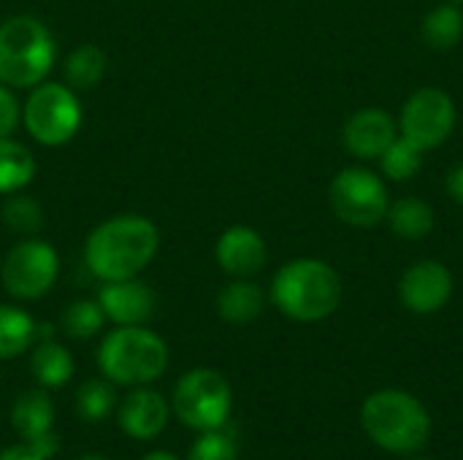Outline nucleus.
Segmentation results:
<instances>
[{
	"label": "nucleus",
	"mask_w": 463,
	"mask_h": 460,
	"mask_svg": "<svg viewBox=\"0 0 463 460\" xmlns=\"http://www.w3.org/2000/svg\"><path fill=\"white\" fill-rule=\"evenodd\" d=\"M160 233L141 214H119L100 222L84 247L87 268L100 282L138 277L157 255Z\"/></svg>",
	"instance_id": "obj_1"
},
{
	"label": "nucleus",
	"mask_w": 463,
	"mask_h": 460,
	"mask_svg": "<svg viewBox=\"0 0 463 460\" xmlns=\"http://www.w3.org/2000/svg\"><path fill=\"white\" fill-rule=\"evenodd\" d=\"M271 301L296 323H320L342 304V277L320 258H296L274 274Z\"/></svg>",
	"instance_id": "obj_2"
},
{
	"label": "nucleus",
	"mask_w": 463,
	"mask_h": 460,
	"mask_svg": "<svg viewBox=\"0 0 463 460\" xmlns=\"http://www.w3.org/2000/svg\"><path fill=\"white\" fill-rule=\"evenodd\" d=\"M361 423L369 439L393 455H412L431 437V415L420 399L404 390H377L364 401Z\"/></svg>",
	"instance_id": "obj_3"
},
{
	"label": "nucleus",
	"mask_w": 463,
	"mask_h": 460,
	"mask_svg": "<svg viewBox=\"0 0 463 460\" xmlns=\"http://www.w3.org/2000/svg\"><path fill=\"white\" fill-rule=\"evenodd\" d=\"M98 366L111 385L144 388L165 374L168 347L144 325H119L100 342Z\"/></svg>",
	"instance_id": "obj_4"
},
{
	"label": "nucleus",
	"mask_w": 463,
	"mask_h": 460,
	"mask_svg": "<svg viewBox=\"0 0 463 460\" xmlns=\"http://www.w3.org/2000/svg\"><path fill=\"white\" fill-rule=\"evenodd\" d=\"M54 65V38L35 16L19 14L0 24V84L35 87Z\"/></svg>",
	"instance_id": "obj_5"
},
{
	"label": "nucleus",
	"mask_w": 463,
	"mask_h": 460,
	"mask_svg": "<svg viewBox=\"0 0 463 460\" xmlns=\"http://www.w3.org/2000/svg\"><path fill=\"white\" fill-rule=\"evenodd\" d=\"M231 409L233 390L228 380L214 369H193L174 388L171 412L182 426L198 434L228 426Z\"/></svg>",
	"instance_id": "obj_6"
},
{
	"label": "nucleus",
	"mask_w": 463,
	"mask_h": 460,
	"mask_svg": "<svg viewBox=\"0 0 463 460\" xmlns=\"http://www.w3.org/2000/svg\"><path fill=\"white\" fill-rule=\"evenodd\" d=\"M328 203L336 220L350 228H374L385 222L391 198L385 182L361 165H350L339 171L328 187Z\"/></svg>",
	"instance_id": "obj_7"
},
{
	"label": "nucleus",
	"mask_w": 463,
	"mask_h": 460,
	"mask_svg": "<svg viewBox=\"0 0 463 460\" xmlns=\"http://www.w3.org/2000/svg\"><path fill=\"white\" fill-rule=\"evenodd\" d=\"M27 133L43 146H60L71 141L81 125V106L71 87L65 84H35L24 111H22Z\"/></svg>",
	"instance_id": "obj_8"
},
{
	"label": "nucleus",
	"mask_w": 463,
	"mask_h": 460,
	"mask_svg": "<svg viewBox=\"0 0 463 460\" xmlns=\"http://www.w3.org/2000/svg\"><path fill=\"white\" fill-rule=\"evenodd\" d=\"M399 136L423 152L442 146L456 130V103L442 87L415 89L399 114Z\"/></svg>",
	"instance_id": "obj_9"
},
{
	"label": "nucleus",
	"mask_w": 463,
	"mask_h": 460,
	"mask_svg": "<svg viewBox=\"0 0 463 460\" xmlns=\"http://www.w3.org/2000/svg\"><path fill=\"white\" fill-rule=\"evenodd\" d=\"M60 274V258L52 244L41 239L19 241L8 249L0 266V282L5 293L19 301H38L46 296Z\"/></svg>",
	"instance_id": "obj_10"
},
{
	"label": "nucleus",
	"mask_w": 463,
	"mask_h": 460,
	"mask_svg": "<svg viewBox=\"0 0 463 460\" xmlns=\"http://www.w3.org/2000/svg\"><path fill=\"white\" fill-rule=\"evenodd\" d=\"M453 271L439 260H418L399 279V301L412 314H437L453 298Z\"/></svg>",
	"instance_id": "obj_11"
},
{
	"label": "nucleus",
	"mask_w": 463,
	"mask_h": 460,
	"mask_svg": "<svg viewBox=\"0 0 463 460\" xmlns=\"http://www.w3.org/2000/svg\"><path fill=\"white\" fill-rule=\"evenodd\" d=\"M399 138V122L391 111L369 106L345 122L342 144L355 160H380V155Z\"/></svg>",
	"instance_id": "obj_12"
},
{
	"label": "nucleus",
	"mask_w": 463,
	"mask_h": 460,
	"mask_svg": "<svg viewBox=\"0 0 463 460\" xmlns=\"http://www.w3.org/2000/svg\"><path fill=\"white\" fill-rule=\"evenodd\" d=\"M171 418V404L152 388H130V393L122 399L117 420L125 437L136 442H152L157 439Z\"/></svg>",
	"instance_id": "obj_13"
},
{
	"label": "nucleus",
	"mask_w": 463,
	"mask_h": 460,
	"mask_svg": "<svg viewBox=\"0 0 463 460\" xmlns=\"http://www.w3.org/2000/svg\"><path fill=\"white\" fill-rule=\"evenodd\" d=\"M214 255L225 274H231L233 279H250L266 266L269 249H266L263 236L255 228L233 225L220 236Z\"/></svg>",
	"instance_id": "obj_14"
},
{
	"label": "nucleus",
	"mask_w": 463,
	"mask_h": 460,
	"mask_svg": "<svg viewBox=\"0 0 463 460\" xmlns=\"http://www.w3.org/2000/svg\"><path fill=\"white\" fill-rule=\"evenodd\" d=\"M98 304L114 325H144L155 314V293L144 282L119 279V282H103L98 293Z\"/></svg>",
	"instance_id": "obj_15"
},
{
	"label": "nucleus",
	"mask_w": 463,
	"mask_h": 460,
	"mask_svg": "<svg viewBox=\"0 0 463 460\" xmlns=\"http://www.w3.org/2000/svg\"><path fill=\"white\" fill-rule=\"evenodd\" d=\"M11 426L22 437V442H33L38 437H46L54 431V404L49 393L41 390H27L14 401L11 409Z\"/></svg>",
	"instance_id": "obj_16"
},
{
	"label": "nucleus",
	"mask_w": 463,
	"mask_h": 460,
	"mask_svg": "<svg viewBox=\"0 0 463 460\" xmlns=\"http://www.w3.org/2000/svg\"><path fill=\"white\" fill-rule=\"evenodd\" d=\"M385 222L393 230V236H399L404 241H420V239H426L434 230L437 214H434L429 201L407 195V198L391 201Z\"/></svg>",
	"instance_id": "obj_17"
},
{
	"label": "nucleus",
	"mask_w": 463,
	"mask_h": 460,
	"mask_svg": "<svg viewBox=\"0 0 463 460\" xmlns=\"http://www.w3.org/2000/svg\"><path fill=\"white\" fill-rule=\"evenodd\" d=\"M263 306L266 296L252 279H233L217 296V314L231 325H247L258 320Z\"/></svg>",
	"instance_id": "obj_18"
},
{
	"label": "nucleus",
	"mask_w": 463,
	"mask_h": 460,
	"mask_svg": "<svg viewBox=\"0 0 463 460\" xmlns=\"http://www.w3.org/2000/svg\"><path fill=\"white\" fill-rule=\"evenodd\" d=\"M30 371L43 390L62 388L73 377V355L54 339H41L30 355Z\"/></svg>",
	"instance_id": "obj_19"
},
{
	"label": "nucleus",
	"mask_w": 463,
	"mask_h": 460,
	"mask_svg": "<svg viewBox=\"0 0 463 460\" xmlns=\"http://www.w3.org/2000/svg\"><path fill=\"white\" fill-rule=\"evenodd\" d=\"M420 35L434 52H450L461 43L463 38V11L456 3H439L434 5L423 22H420Z\"/></svg>",
	"instance_id": "obj_20"
},
{
	"label": "nucleus",
	"mask_w": 463,
	"mask_h": 460,
	"mask_svg": "<svg viewBox=\"0 0 463 460\" xmlns=\"http://www.w3.org/2000/svg\"><path fill=\"white\" fill-rule=\"evenodd\" d=\"M35 176V157L14 138H0V195H14Z\"/></svg>",
	"instance_id": "obj_21"
},
{
	"label": "nucleus",
	"mask_w": 463,
	"mask_h": 460,
	"mask_svg": "<svg viewBox=\"0 0 463 460\" xmlns=\"http://www.w3.org/2000/svg\"><path fill=\"white\" fill-rule=\"evenodd\" d=\"M35 342V320L16 306H0V361L19 358Z\"/></svg>",
	"instance_id": "obj_22"
},
{
	"label": "nucleus",
	"mask_w": 463,
	"mask_h": 460,
	"mask_svg": "<svg viewBox=\"0 0 463 460\" xmlns=\"http://www.w3.org/2000/svg\"><path fill=\"white\" fill-rule=\"evenodd\" d=\"M106 73V54L95 43L76 46L65 60V81L71 89H92Z\"/></svg>",
	"instance_id": "obj_23"
},
{
	"label": "nucleus",
	"mask_w": 463,
	"mask_h": 460,
	"mask_svg": "<svg viewBox=\"0 0 463 460\" xmlns=\"http://www.w3.org/2000/svg\"><path fill=\"white\" fill-rule=\"evenodd\" d=\"M423 149L410 144L407 138H396L383 155H380V171L391 182H410L423 168Z\"/></svg>",
	"instance_id": "obj_24"
},
{
	"label": "nucleus",
	"mask_w": 463,
	"mask_h": 460,
	"mask_svg": "<svg viewBox=\"0 0 463 460\" xmlns=\"http://www.w3.org/2000/svg\"><path fill=\"white\" fill-rule=\"evenodd\" d=\"M114 404H117V393H114V385L106 377L103 380H87L76 390V412L87 423L106 420L111 415Z\"/></svg>",
	"instance_id": "obj_25"
},
{
	"label": "nucleus",
	"mask_w": 463,
	"mask_h": 460,
	"mask_svg": "<svg viewBox=\"0 0 463 460\" xmlns=\"http://www.w3.org/2000/svg\"><path fill=\"white\" fill-rule=\"evenodd\" d=\"M103 323H106V314H103L98 301H73L62 312V320H60L65 336H71L76 342L92 339L95 333H100Z\"/></svg>",
	"instance_id": "obj_26"
},
{
	"label": "nucleus",
	"mask_w": 463,
	"mask_h": 460,
	"mask_svg": "<svg viewBox=\"0 0 463 460\" xmlns=\"http://www.w3.org/2000/svg\"><path fill=\"white\" fill-rule=\"evenodd\" d=\"M187 460H239V445L231 431L214 428V431H201V437L193 442Z\"/></svg>",
	"instance_id": "obj_27"
},
{
	"label": "nucleus",
	"mask_w": 463,
	"mask_h": 460,
	"mask_svg": "<svg viewBox=\"0 0 463 460\" xmlns=\"http://www.w3.org/2000/svg\"><path fill=\"white\" fill-rule=\"evenodd\" d=\"M3 222L14 233H35L43 225V211H41L38 201H33L27 195H14L3 206Z\"/></svg>",
	"instance_id": "obj_28"
},
{
	"label": "nucleus",
	"mask_w": 463,
	"mask_h": 460,
	"mask_svg": "<svg viewBox=\"0 0 463 460\" xmlns=\"http://www.w3.org/2000/svg\"><path fill=\"white\" fill-rule=\"evenodd\" d=\"M22 119V111H19V100L11 89L0 87V138H8L16 125Z\"/></svg>",
	"instance_id": "obj_29"
},
{
	"label": "nucleus",
	"mask_w": 463,
	"mask_h": 460,
	"mask_svg": "<svg viewBox=\"0 0 463 460\" xmlns=\"http://www.w3.org/2000/svg\"><path fill=\"white\" fill-rule=\"evenodd\" d=\"M445 187H448V195L453 198V203L463 206V163H458V165L448 174Z\"/></svg>",
	"instance_id": "obj_30"
},
{
	"label": "nucleus",
	"mask_w": 463,
	"mask_h": 460,
	"mask_svg": "<svg viewBox=\"0 0 463 460\" xmlns=\"http://www.w3.org/2000/svg\"><path fill=\"white\" fill-rule=\"evenodd\" d=\"M0 460H43L27 442H22V445H11V447H5L3 453H0Z\"/></svg>",
	"instance_id": "obj_31"
},
{
	"label": "nucleus",
	"mask_w": 463,
	"mask_h": 460,
	"mask_svg": "<svg viewBox=\"0 0 463 460\" xmlns=\"http://www.w3.org/2000/svg\"><path fill=\"white\" fill-rule=\"evenodd\" d=\"M141 460H179L176 455H171V453H165V450H155V453H146Z\"/></svg>",
	"instance_id": "obj_32"
},
{
	"label": "nucleus",
	"mask_w": 463,
	"mask_h": 460,
	"mask_svg": "<svg viewBox=\"0 0 463 460\" xmlns=\"http://www.w3.org/2000/svg\"><path fill=\"white\" fill-rule=\"evenodd\" d=\"M79 460H111V458H106V455H98V453H90V455H81Z\"/></svg>",
	"instance_id": "obj_33"
},
{
	"label": "nucleus",
	"mask_w": 463,
	"mask_h": 460,
	"mask_svg": "<svg viewBox=\"0 0 463 460\" xmlns=\"http://www.w3.org/2000/svg\"><path fill=\"white\" fill-rule=\"evenodd\" d=\"M448 3H456V5H461L463 0H448Z\"/></svg>",
	"instance_id": "obj_34"
},
{
	"label": "nucleus",
	"mask_w": 463,
	"mask_h": 460,
	"mask_svg": "<svg viewBox=\"0 0 463 460\" xmlns=\"http://www.w3.org/2000/svg\"><path fill=\"white\" fill-rule=\"evenodd\" d=\"M412 460H431V458H412Z\"/></svg>",
	"instance_id": "obj_35"
}]
</instances>
